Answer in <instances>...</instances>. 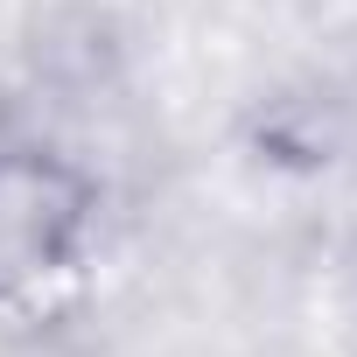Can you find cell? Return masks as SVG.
<instances>
[{"label": "cell", "instance_id": "cell-1", "mask_svg": "<svg viewBox=\"0 0 357 357\" xmlns=\"http://www.w3.org/2000/svg\"><path fill=\"white\" fill-rule=\"evenodd\" d=\"M84 175L50 154H0V294H22L56 273L84 231Z\"/></svg>", "mask_w": 357, "mask_h": 357}]
</instances>
